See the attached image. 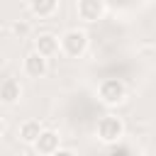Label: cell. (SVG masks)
Masks as SVG:
<instances>
[{"mask_svg": "<svg viewBox=\"0 0 156 156\" xmlns=\"http://www.w3.org/2000/svg\"><path fill=\"white\" fill-rule=\"evenodd\" d=\"M102 15V0H78V17L85 22H95Z\"/></svg>", "mask_w": 156, "mask_h": 156, "instance_id": "277c9868", "label": "cell"}, {"mask_svg": "<svg viewBox=\"0 0 156 156\" xmlns=\"http://www.w3.org/2000/svg\"><path fill=\"white\" fill-rule=\"evenodd\" d=\"M20 95H22V88H20V83H17L15 78H7V80L0 83V100H2V102L12 105V102L20 100Z\"/></svg>", "mask_w": 156, "mask_h": 156, "instance_id": "52a82bcc", "label": "cell"}, {"mask_svg": "<svg viewBox=\"0 0 156 156\" xmlns=\"http://www.w3.org/2000/svg\"><path fill=\"white\" fill-rule=\"evenodd\" d=\"M24 71L32 76V78H41L46 73V56H41L39 51H32L27 58H24Z\"/></svg>", "mask_w": 156, "mask_h": 156, "instance_id": "8992f818", "label": "cell"}, {"mask_svg": "<svg viewBox=\"0 0 156 156\" xmlns=\"http://www.w3.org/2000/svg\"><path fill=\"white\" fill-rule=\"evenodd\" d=\"M12 32L20 34V37H24V34L29 32V24H24V22H15V24H12Z\"/></svg>", "mask_w": 156, "mask_h": 156, "instance_id": "8fae6325", "label": "cell"}, {"mask_svg": "<svg viewBox=\"0 0 156 156\" xmlns=\"http://www.w3.org/2000/svg\"><path fill=\"white\" fill-rule=\"evenodd\" d=\"M110 156H129V149H124V146H119V149H112V151H110Z\"/></svg>", "mask_w": 156, "mask_h": 156, "instance_id": "7c38bea8", "label": "cell"}, {"mask_svg": "<svg viewBox=\"0 0 156 156\" xmlns=\"http://www.w3.org/2000/svg\"><path fill=\"white\" fill-rule=\"evenodd\" d=\"M2 132H5V124H2V119H0V134H2Z\"/></svg>", "mask_w": 156, "mask_h": 156, "instance_id": "5bb4252c", "label": "cell"}, {"mask_svg": "<svg viewBox=\"0 0 156 156\" xmlns=\"http://www.w3.org/2000/svg\"><path fill=\"white\" fill-rule=\"evenodd\" d=\"M20 156H27V154H20Z\"/></svg>", "mask_w": 156, "mask_h": 156, "instance_id": "9a60e30c", "label": "cell"}, {"mask_svg": "<svg viewBox=\"0 0 156 156\" xmlns=\"http://www.w3.org/2000/svg\"><path fill=\"white\" fill-rule=\"evenodd\" d=\"M37 51L41 54V56H54L56 51H58V39L54 37V34H41L39 39H37Z\"/></svg>", "mask_w": 156, "mask_h": 156, "instance_id": "ba28073f", "label": "cell"}, {"mask_svg": "<svg viewBox=\"0 0 156 156\" xmlns=\"http://www.w3.org/2000/svg\"><path fill=\"white\" fill-rule=\"evenodd\" d=\"M100 98H102V102H107V105L119 102V100L124 98V83L117 80V78L102 80V83H100Z\"/></svg>", "mask_w": 156, "mask_h": 156, "instance_id": "3957f363", "label": "cell"}, {"mask_svg": "<svg viewBox=\"0 0 156 156\" xmlns=\"http://www.w3.org/2000/svg\"><path fill=\"white\" fill-rule=\"evenodd\" d=\"M122 132H124V124H122L119 117L107 115V117H102V119L98 122V136H100L105 144H115V141H119Z\"/></svg>", "mask_w": 156, "mask_h": 156, "instance_id": "6da1fadb", "label": "cell"}, {"mask_svg": "<svg viewBox=\"0 0 156 156\" xmlns=\"http://www.w3.org/2000/svg\"><path fill=\"white\" fill-rule=\"evenodd\" d=\"M29 7L37 17H49L56 10V0H29Z\"/></svg>", "mask_w": 156, "mask_h": 156, "instance_id": "30bf717a", "label": "cell"}, {"mask_svg": "<svg viewBox=\"0 0 156 156\" xmlns=\"http://www.w3.org/2000/svg\"><path fill=\"white\" fill-rule=\"evenodd\" d=\"M49 156H76L73 151H66V149H56L54 154H49Z\"/></svg>", "mask_w": 156, "mask_h": 156, "instance_id": "4fadbf2b", "label": "cell"}, {"mask_svg": "<svg viewBox=\"0 0 156 156\" xmlns=\"http://www.w3.org/2000/svg\"><path fill=\"white\" fill-rule=\"evenodd\" d=\"M34 146H37L39 154L49 156V154H54V151L58 149V134H56V132H49V129H41V134L37 136Z\"/></svg>", "mask_w": 156, "mask_h": 156, "instance_id": "5b68a950", "label": "cell"}, {"mask_svg": "<svg viewBox=\"0 0 156 156\" xmlns=\"http://www.w3.org/2000/svg\"><path fill=\"white\" fill-rule=\"evenodd\" d=\"M39 134H41V124H39L37 119H27V122L20 127V136H22V141H27V144H34Z\"/></svg>", "mask_w": 156, "mask_h": 156, "instance_id": "9c48e42d", "label": "cell"}, {"mask_svg": "<svg viewBox=\"0 0 156 156\" xmlns=\"http://www.w3.org/2000/svg\"><path fill=\"white\" fill-rule=\"evenodd\" d=\"M85 46H88L85 32L68 29V32L61 37V49H63V54H68V56H80V54L85 51Z\"/></svg>", "mask_w": 156, "mask_h": 156, "instance_id": "7a4b0ae2", "label": "cell"}]
</instances>
